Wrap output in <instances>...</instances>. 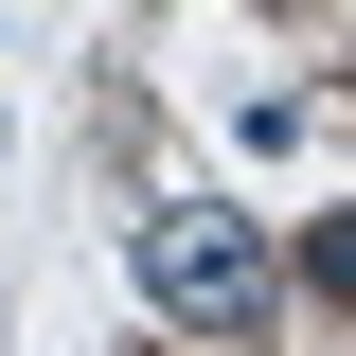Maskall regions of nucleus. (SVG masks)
<instances>
[{"label":"nucleus","instance_id":"nucleus-1","mask_svg":"<svg viewBox=\"0 0 356 356\" xmlns=\"http://www.w3.org/2000/svg\"><path fill=\"white\" fill-rule=\"evenodd\" d=\"M143 303H161L178 339H250V321L285 303V267H267V232H250V214L178 196V214H143Z\"/></svg>","mask_w":356,"mask_h":356},{"label":"nucleus","instance_id":"nucleus-2","mask_svg":"<svg viewBox=\"0 0 356 356\" xmlns=\"http://www.w3.org/2000/svg\"><path fill=\"white\" fill-rule=\"evenodd\" d=\"M303 285H321V303H356V214H321V232H303Z\"/></svg>","mask_w":356,"mask_h":356}]
</instances>
